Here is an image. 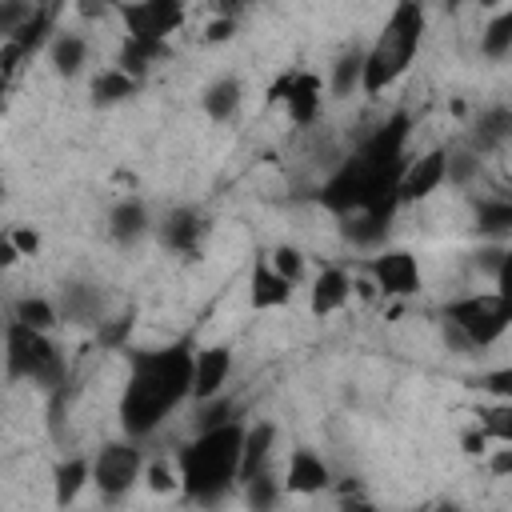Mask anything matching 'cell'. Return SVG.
Segmentation results:
<instances>
[{
	"label": "cell",
	"instance_id": "obj_26",
	"mask_svg": "<svg viewBox=\"0 0 512 512\" xmlns=\"http://www.w3.org/2000/svg\"><path fill=\"white\" fill-rule=\"evenodd\" d=\"M244 496H248V508L252 512H272V504L280 496V484L268 472H256L252 480H244Z\"/></svg>",
	"mask_w": 512,
	"mask_h": 512
},
{
	"label": "cell",
	"instance_id": "obj_12",
	"mask_svg": "<svg viewBox=\"0 0 512 512\" xmlns=\"http://www.w3.org/2000/svg\"><path fill=\"white\" fill-rule=\"evenodd\" d=\"M284 484H288V492H296V496H312V492L328 488V464H324L316 452L296 448V452H292V460H288Z\"/></svg>",
	"mask_w": 512,
	"mask_h": 512
},
{
	"label": "cell",
	"instance_id": "obj_13",
	"mask_svg": "<svg viewBox=\"0 0 512 512\" xmlns=\"http://www.w3.org/2000/svg\"><path fill=\"white\" fill-rule=\"evenodd\" d=\"M348 296H352V280H348V272H344V268H324V272L312 280L308 308H312L316 316H328V312L344 308Z\"/></svg>",
	"mask_w": 512,
	"mask_h": 512
},
{
	"label": "cell",
	"instance_id": "obj_18",
	"mask_svg": "<svg viewBox=\"0 0 512 512\" xmlns=\"http://www.w3.org/2000/svg\"><path fill=\"white\" fill-rule=\"evenodd\" d=\"M248 296H252L256 308H280V304H288L292 284H288L284 276H276V272L264 264V268L252 272V288H248Z\"/></svg>",
	"mask_w": 512,
	"mask_h": 512
},
{
	"label": "cell",
	"instance_id": "obj_10",
	"mask_svg": "<svg viewBox=\"0 0 512 512\" xmlns=\"http://www.w3.org/2000/svg\"><path fill=\"white\" fill-rule=\"evenodd\" d=\"M372 280L380 292L388 296H412L420 288V268H416V256L404 252V248H388L372 260Z\"/></svg>",
	"mask_w": 512,
	"mask_h": 512
},
{
	"label": "cell",
	"instance_id": "obj_35",
	"mask_svg": "<svg viewBox=\"0 0 512 512\" xmlns=\"http://www.w3.org/2000/svg\"><path fill=\"white\" fill-rule=\"evenodd\" d=\"M64 312H68V316H96V296H92V292L72 288V292H68V300H64Z\"/></svg>",
	"mask_w": 512,
	"mask_h": 512
},
{
	"label": "cell",
	"instance_id": "obj_8",
	"mask_svg": "<svg viewBox=\"0 0 512 512\" xmlns=\"http://www.w3.org/2000/svg\"><path fill=\"white\" fill-rule=\"evenodd\" d=\"M444 164H448V152L444 148H432L416 160H404V172L396 180V204H416L424 196H432L444 180Z\"/></svg>",
	"mask_w": 512,
	"mask_h": 512
},
{
	"label": "cell",
	"instance_id": "obj_23",
	"mask_svg": "<svg viewBox=\"0 0 512 512\" xmlns=\"http://www.w3.org/2000/svg\"><path fill=\"white\" fill-rule=\"evenodd\" d=\"M360 72H364V48H352L336 60L332 72V92L336 96H352V88H360Z\"/></svg>",
	"mask_w": 512,
	"mask_h": 512
},
{
	"label": "cell",
	"instance_id": "obj_1",
	"mask_svg": "<svg viewBox=\"0 0 512 512\" xmlns=\"http://www.w3.org/2000/svg\"><path fill=\"white\" fill-rule=\"evenodd\" d=\"M188 396H192V348L188 344L136 352L124 396H120V424L128 436H148Z\"/></svg>",
	"mask_w": 512,
	"mask_h": 512
},
{
	"label": "cell",
	"instance_id": "obj_32",
	"mask_svg": "<svg viewBox=\"0 0 512 512\" xmlns=\"http://www.w3.org/2000/svg\"><path fill=\"white\" fill-rule=\"evenodd\" d=\"M228 420H232V400L212 396V400L200 404V432H204V428H220V424H228Z\"/></svg>",
	"mask_w": 512,
	"mask_h": 512
},
{
	"label": "cell",
	"instance_id": "obj_3",
	"mask_svg": "<svg viewBox=\"0 0 512 512\" xmlns=\"http://www.w3.org/2000/svg\"><path fill=\"white\" fill-rule=\"evenodd\" d=\"M420 32H424V12L420 4L404 0L392 8V16L384 20L380 36L372 40V48L364 52V72H360V88L368 96L384 92L388 84L400 80V72L412 64L416 56V44H420Z\"/></svg>",
	"mask_w": 512,
	"mask_h": 512
},
{
	"label": "cell",
	"instance_id": "obj_29",
	"mask_svg": "<svg viewBox=\"0 0 512 512\" xmlns=\"http://www.w3.org/2000/svg\"><path fill=\"white\" fill-rule=\"evenodd\" d=\"M480 432H484L488 440L508 444V440H512V412H508V404L488 408V412H484V420H480Z\"/></svg>",
	"mask_w": 512,
	"mask_h": 512
},
{
	"label": "cell",
	"instance_id": "obj_38",
	"mask_svg": "<svg viewBox=\"0 0 512 512\" xmlns=\"http://www.w3.org/2000/svg\"><path fill=\"white\" fill-rule=\"evenodd\" d=\"M20 60H24V52H20V44H12V40H4L0 44V76L8 80L16 68H20Z\"/></svg>",
	"mask_w": 512,
	"mask_h": 512
},
{
	"label": "cell",
	"instance_id": "obj_19",
	"mask_svg": "<svg viewBox=\"0 0 512 512\" xmlns=\"http://www.w3.org/2000/svg\"><path fill=\"white\" fill-rule=\"evenodd\" d=\"M108 228H112L116 240H136V236L148 228L144 204H140V200H120V204L112 208V216H108Z\"/></svg>",
	"mask_w": 512,
	"mask_h": 512
},
{
	"label": "cell",
	"instance_id": "obj_7",
	"mask_svg": "<svg viewBox=\"0 0 512 512\" xmlns=\"http://www.w3.org/2000/svg\"><path fill=\"white\" fill-rule=\"evenodd\" d=\"M140 476V452L132 444H104L92 460V480L104 496H124Z\"/></svg>",
	"mask_w": 512,
	"mask_h": 512
},
{
	"label": "cell",
	"instance_id": "obj_33",
	"mask_svg": "<svg viewBox=\"0 0 512 512\" xmlns=\"http://www.w3.org/2000/svg\"><path fill=\"white\" fill-rule=\"evenodd\" d=\"M128 332H132V320H128V316H120V320L100 324V328H96V340H100L104 348H120V344L128 340Z\"/></svg>",
	"mask_w": 512,
	"mask_h": 512
},
{
	"label": "cell",
	"instance_id": "obj_36",
	"mask_svg": "<svg viewBox=\"0 0 512 512\" xmlns=\"http://www.w3.org/2000/svg\"><path fill=\"white\" fill-rule=\"evenodd\" d=\"M8 240H12V248H16L20 256H36V248H40V232H36V228H12Z\"/></svg>",
	"mask_w": 512,
	"mask_h": 512
},
{
	"label": "cell",
	"instance_id": "obj_22",
	"mask_svg": "<svg viewBox=\"0 0 512 512\" xmlns=\"http://www.w3.org/2000/svg\"><path fill=\"white\" fill-rule=\"evenodd\" d=\"M84 52H88V44H84L76 32H60V36H52V64H56V72L76 76L80 64H84Z\"/></svg>",
	"mask_w": 512,
	"mask_h": 512
},
{
	"label": "cell",
	"instance_id": "obj_43",
	"mask_svg": "<svg viewBox=\"0 0 512 512\" xmlns=\"http://www.w3.org/2000/svg\"><path fill=\"white\" fill-rule=\"evenodd\" d=\"M16 260H20V252L12 248V240H8V236H0V268H12Z\"/></svg>",
	"mask_w": 512,
	"mask_h": 512
},
{
	"label": "cell",
	"instance_id": "obj_37",
	"mask_svg": "<svg viewBox=\"0 0 512 512\" xmlns=\"http://www.w3.org/2000/svg\"><path fill=\"white\" fill-rule=\"evenodd\" d=\"M508 132V112L504 108H492L488 116H484V124H480V136L484 140H500Z\"/></svg>",
	"mask_w": 512,
	"mask_h": 512
},
{
	"label": "cell",
	"instance_id": "obj_27",
	"mask_svg": "<svg viewBox=\"0 0 512 512\" xmlns=\"http://www.w3.org/2000/svg\"><path fill=\"white\" fill-rule=\"evenodd\" d=\"M48 28H52V8H32L28 24H24V28L12 36V44H20V52L28 56V52H32V48L44 40V32H48Z\"/></svg>",
	"mask_w": 512,
	"mask_h": 512
},
{
	"label": "cell",
	"instance_id": "obj_9",
	"mask_svg": "<svg viewBox=\"0 0 512 512\" xmlns=\"http://www.w3.org/2000/svg\"><path fill=\"white\" fill-rule=\"evenodd\" d=\"M320 76H312V72H284L276 84H272V100H280V104H288V116L296 120V124H312L316 120V112H320Z\"/></svg>",
	"mask_w": 512,
	"mask_h": 512
},
{
	"label": "cell",
	"instance_id": "obj_21",
	"mask_svg": "<svg viewBox=\"0 0 512 512\" xmlns=\"http://www.w3.org/2000/svg\"><path fill=\"white\" fill-rule=\"evenodd\" d=\"M236 108H240V84H236L232 76L208 84V92H204V112H208L212 120H228Z\"/></svg>",
	"mask_w": 512,
	"mask_h": 512
},
{
	"label": "cell",
	"instance_id": "obj_14",
	"mask_svg": "<svg viewBox=\"0 0 512 512\" xmlns=\"http://www.w3.org/2000/svg\"><path fill=\"white\" fill-rule=\"evenodd\" d=\"M272 444H276V428H272L268 420L244 428V444H240V476H236V480H252L256 472H264V460H268Z\"/></svg>",
	"mask_w": 512,
	"mask_h": 512
},
{
	"label": "cell",
	"instance_id": "obj_20",
	"mask_svg": "<svg viewBox=\"0 0 512 512\" xmlns=\"http://www.w3.org/2000/svg\"><path fill=\"white\" fill-rule=\"evenodd\" d=\"M132 92H136V80L124 76L120 68H104V72H96V80H92L96 104H120V100H128Z\"/></svg>",
	"mask_w": 512,
	"mask_h": 512
},
{
	"label": "cell",
	"instance_id": "obj_25",
	"mask_svg": "<svg viewBox=\"0 0 512 512\" xmlns=\"http://www.w3.org/2000/svg\"><path fill=\"white\" fill-rule=\"evenodd\" d=\"M480 48H484V56H492V60L508 56V48H512V12H500V16L488 24Z\"/></svg>",
	"mask_w": 512,
	"mask_h": 512
},
{
	"label": "cell",
	"instance_id": "obj_45",
	"mask_svg": "<svg viewBox=\"0 0 512 512\" xmlns=\"http://www.w3.org/2000/svg\"><path fill=\"white\" fill-rule=\"evenodd\" d=\"M4 88H8V80H4V76H0V96H4Z\"/></svg>",
	"mask_w": 512,
	"mask_h": 512
},
{
	"label": "cell",
	"instance_id": "obj_16",
	"mask_svg": "<svg viewBox=\"0 0 512 512\" xmlns=\"http://www.w3.org/2000/svg\"><path fill=\"white\" fill-rule=\"evenodd\" d=\"M164 56H168V44H156V40H124V44H120V60H116V68L140 84V76H144L156 60H164Z\"/></svg>",
	"mask_w": 512,
	"mask_h": 512
},
{
	"label": "cell",
	"instance_id": "obj_46",
	"mask_svg": "<svg viewBox=\"0 0 512 512\" xmlns=\"http://www.w3.org/2000/svg\"><path fill=\"white\" fill-rule=\"evenodd\" d=\"M0 196H4V180H0Z\"/></svg>",
	"mask_w": 512,
	"mask_h": 512
},
{
	"label": "cell",
	"instance_id": "obj_28",
	"mask_svg": "<svg viewBox=\"0 0 512 512\" xmlns=\"http://www.w3.org/2000/svg\"><path fill=\"white\" fill-rule=\"evenodd\" d=\"M476 220H480V232L500 236V232H508V228H512V204H508V200H484Z\"/></svg>",
	"mask_w": 512,
	"mask_h": 512
},
{
	"label": "cell",
	"instance_id": "obj_6",
	"mask_svg": "<svg viewBox=\"0 0 512 512\" xmlns=\"http://www.w3.org/2000/svg\"><path fill=\"white\" fill-rule=\"evenodd\" d=\"M120 20L128 28V40H156V44H164L184 24V8L176 0H140V4H124Z\"/></svg>",
	"mask_w": 512,
	"mask_h": 512
},
{
	"label": "cell",
	"instance_id": "obj_44",
	"mask_svg": "<svg viewBox=\"0 0 512 512\" xmlns=\"http://www.w3.org/2000/svg\"><path fill=\"white\" fill-rule=\"evenodd\" d=\"M340 512H376L368 500H360V496H348L344 504H340Z\"/></svg>",
	"mask_w": 512,
	"mask_h": 512
},
{
	"label": "cell",
	"instance_id": "obj_30",
	"mask_svg": "<svg viewBox=\"0 0 512 512\" xmlns=\"http://www.w3.org/2000/svg\"><path fill=\"white\" fill-rule=\"evenodd\" d=\"M28 16H32V4L4 0V4H0V36H4V40H12V36L28 24Z\"/></svg>",
	"mask_w": 512,
	"mask_h": 512
},
{
	"label": "cell",
	"instance_id": "obj_39",
	"mask_svg": "<svg viewBox=\"0 0 512 512\" xmlns=\"http://www.w3.org/2000/svg\"><path fill=\"white\" fill-rule=\"evenodd\" d=\"M460 444H464V452H468V456H484V452H488V436H484L480 428L464 432V436H460Z\"/></svg>",
	"mask_w": 512,
	"mask_h": 512
},
{
	"label": "cell",
	"instance_id": "obj_24",
	"mask_svg": "<svg viewBox=\"0 0 512 512\" xmlns=\"http://www.w3.org/2000/svg\"><path fill=\"white\" fill-rule=\"evenodd\" d=\"M12 320H20V324H28V328H36V332H48L52 324H56V308L48 304V300H40V296H24L20 304H16V316Z\"/></svg>",
	"mask_w": 512,
	"mask_h": 512
},
{
	"label": "cell",
	"instance_id": "obj_34",
	"mask_svg": "<svg viewBox=\"0 0 512 512\" xmlns=\"http://www.w3.org/2000/svg\"><path fill=\"white\" fill-rule=\"evenodd\" d=\"M144 476H148V488H152V492H172V488L180 484V476H176L168 464H148Z\"/></svg>",
	"mask_w": 512,
	"mask_h": 512
},
{
	"label": "cell",
	"instance_id": "obj_15",
	"mask_svg": "<svg viewBox=\"0 0 512 512\" xmlns=\"http://www.w3.org/2000/svg\"><path fill=\"white\" fill-rule=\"evenodd\" d=\"M200 232H204V224H200V216H196L192 208H176V212H168V220L160 224V240H164L172 252H196Z\"/></svg>",
	"mask_w": 512,
	"mask_h": 512
},
{
	"label": "cell",
	"instance_id": "obj_40",
	"mask_svg": "<svg viewBox=\"0 0 512 512\" xmlns=\"http://www.w3.org/2000/svg\"><path fill=\"white\" fill-rule=\"evenodd\" d=\"M204 36H208L212 44H216V40H228V36H232V20H228V16H220V20H212Z\"/></svg>",
	"mask_w": 512,
	"mask_h": 512
},
{
	"label": "cell",
	"instance_id": "obj_42",
	"mask_svg": "<svg viewBox=\"0 0 512 512\" xmlns=\"http://www.w3.org/2000/svg\"><path fill=\"white\" fill-rule=\"evenodd\" d=\"M492 472H496V476H508V472H512V448H500V452L492 456Z\"/></svg>",
	"mask_w": 512,
	"mask_h": 512
},
{
	"label": "cell",
	"instance_id": "obj_4",
	"mask_svg": "<svg viewBox=\"0 0 512 512\" xmlns=\"http://www.w3.org/2000/svg\"><path fill=\"white\" fill-rule=\"evenodd\" d=\"M4 368L12 380H32L48 392L64 388V376H68V364L60 348L48 340V332H36L20 320L4 324Z\"/></svg>",
	"mask_w": 512,
	"mask_h": 512
},
{
	"label": "cell",
	"instance_id": "obj_5",
	"mask_svg": "<svg viewBox=\"0 0 512 512\" xmlns=\"http://www.w3.org/2000/svg\"><path fill=\"white\" fill-rule=\"evenodd\" d=\"M444 320L460 332L464 344L480 348V344H492V340L508 328V320H512V300H508V292H472V296L448 300Z\"/></svg>",
	"mask_w": 512,
	"mask_h": 512
},
{
	"label": "cell",
	"instance_id": "obj_41",
	"mask_svg": "<svg viewBox=\"0 0 512 512\" xmlns=\"http://www.w3.org/2000/svg\"><path fill=\"white\" fill-rule=\"evenodd\" d=\"M488 388H492V392H500V396H508V388H512V372H508V368L492 372V376H488Z\"/></svg>",
	"mask_w": 512,
	"mask_h": 512
},
{
	"label": "cell",
	"instance_id": "obj_31",
	"mask_svg": "<svg viewBox=\"0 0 512 512\" xmlns=\"http://www.w3.org/2000/svg\"><path fill=\"white\" fill-rule=\"evenodd\" d=\"M268 268H272L276 276H284V280L292 284V280L300 276V268H304V256H300L296 248H288V244H280V248L272 252V264H268Z\"/></svg>",
	"mask_w": 512,
	"mask_h": 512
},
{
	"label": "cell",
	"instance_id": "obj_17",
	"mask_svg": "<svg viewBox=\"0 0 512 512\" xmlns=\"http://www.w3.org/2000/svg\"><path fill=\"white\" fill-rule=\"evenodd\" d=\"M88 480H92V464H88L84 456H72V460H64V464H56V472H52L56 504H72Z\"/></svg>",
	"mask_w": 512,
	"mask_h": 512
},
{
	"label": "cell",
	"instance_id": "obj_2",
	"mask_svg": "<svg viewBox=\"0 0 512 512\" xmlns=\"http://www.w3.org/2000/svg\"><path fill=\"white\" fill-rule=\"evenodd\" d=\"M240 444H244V428L236 420L220 428H204L180 452V464H176L180 488L192 500H216L240 476Z\"/></svg>",
	"mask_w": 512,
	"mask_h": 512
},
{
	"label": "cell",
	"instance_id": "obj_11",
	"mask_svg": "<svg viewBox=\"0 0 512 512\" xmlns=\"http://www.w3.org/2000/svg\"><path fill=\"white\" fill-rule=\"evenodd\" d=\"M228 372H232V352L228 348L212 344V348L196 352L192 356V396H196V404L220 396L224 384H228Z\"/></svg>",
	"mask_w": 512,
	"mask_h": 512
}]
</instances>
